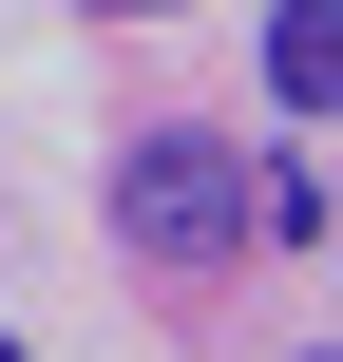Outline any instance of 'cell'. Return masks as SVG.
<instances>
[{
    "mask_svg": "<svg viewBox=\"0 0 343 362\" xmlns=\"http://www.w3.org/2000/svg\"><path fill=\"white\" fill-rule=\"evenodd\" d=\"M115 248H134V267H172V286H191V267H229V248H248V153H229V134H191V115H172V134H115Z\"/></svg>",
    "mask_w": 343,
    "mask_h": 362,
    "instance_id": "1",
    "label": "cell"
},
{
    "mask_svg": "<svg viewBox=\"0 0 343 362\" xmlns=\"http://www.w3.org/2000/svg\"><path fill=\"white\" fill-rule=\"evenodd\" d=\"M325 57H343V19H325V0H286V19H267V95L325 115Z\"/></svg>",
    "mask_w": 343,
    "mask_h": 362,
    "instance_id": "2",
    "label": "cell"
},
{
    "mask_svg": "<svg viewBox=\"0 0 343 362\" xmlns=\"http://www.w3.org/2000/svg\"><path fill=\"white\" fill-rule=\"evenodd\" d=\"M95 19H172V0H95Z\"/></svg>",
    "mask_w": 343,
    "mask_h": 362,
    "instance_id": "3",
    "label": "cell"
},
{
    "mask_svg": "<svg viewBox=\"0 0 343 362\" xmlns=\"http://www.w3.org/2000/svg\"><path fill=\"white\" fill-rule=\"evenodd\" d=\"M0 362H19V344H0Z\"/></svg>",
    "mask_w": 343,
    "mask_h": 362,
    "instance_id": "4",
    "label": "cell"
}]
</instances>
